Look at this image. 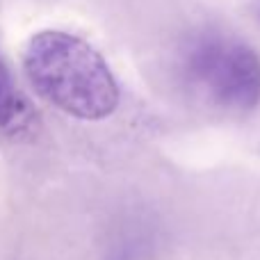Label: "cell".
<instances>
[{"mask_svg": "<svg viewBox=\"0 0 260 260\" xmlns=\"http://www.w3.org/2000/svg\"><path fill=\"white\" fill-rule=\"evenodd\" d=\"M185 71L212 103L249 112L260 103V57L251 46L221 35H203L185 55Z\"/></svg>", "mask_w": 260, "mask_h": 260, "instance_id": "cell-2", "label": "cell"}, {"mask_svg": "<svg viewBox=\"0 0 260 260\" xmlns=\"http://www.w3.org/2000/svg\"><path fill=\"white\" fill-rule=\"evenodd\" d=\"M32 89L53 108L82 121H103L119 108V85L105 57L82 37L41 30L23 50Z\"/></svg>", "mask_w": 260, "mask_h": 260, "instance_id": "cell-1", "label": "cell"}, {"mask_svg": "<svg viewBox=\"0 0 260 260\" xmlns=\"http://www.w3.org/2000/svg\"><path fill=\"white\" fill-rule=\"evenodd\" d=\"M23 112H27V105L23 103L21 94H18L9 64L0 55V133L16 128L23 119Z\"/></svg>", "mask_w": 260, "mask_h": 260, "instance_id": "cell-3", "label": "cell"}]
</instances>
